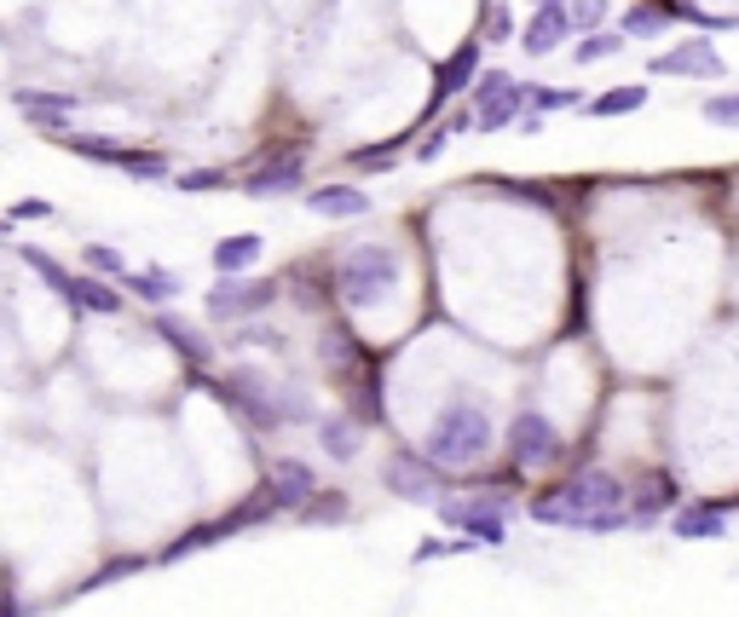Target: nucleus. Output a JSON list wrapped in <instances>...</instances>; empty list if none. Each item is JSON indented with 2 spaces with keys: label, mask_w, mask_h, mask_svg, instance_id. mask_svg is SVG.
<instances>
[{
  "label": "nucleus",
  "mask_w": 739,
  "mask_h": 617,
  "mask_svg": "<svg viewBox=\"0 0 739 617\" xmlns=\"http://www.w3.org/2000/svg\"><path fill=\"white\" fill-rule=\"evenodd\" d=\"M630 502H635V520H642V525H647V520H659V513L676 502V479H670V473H647V479L635 485V497H630Z\"/></svg>",
  "instance_id": "obj_21"
},
{
  "label": "nucleus",
  "mask_w": 739,
  "mask_h": 617,
  "mask_svg": "<svg viewBox=\"0 0 739 617\" xmlns=\"http://www.w3.org/2000/svg\"><path fill=\"white\" fill-rule=\"evenodd\" d=\"M318 358L330 364V369H347V364H359V358H364V346L353 341V329L330 323V329H324V335H318Z\"/></svg>",
  "instance_id": "obj_25"
},
{
  "label": "nucleus",
  "mask_w": 739,
  "mask_h": 617,
  "mask_svg": "<svg viewBox=\"0 0 739 617\" xmlns=\"http://www.w3.org/2000/svg\"><path fill=\"white\" fill-rule=\"evenodd\" d=\"M394 283H399V249H387V242H359L336 260V289L347 306H364L370 295L394 289Z\"/></svg>",
  "instance_id": "obj_5"
},
{
  "label": "nucleus",
  "mask_w": 739,
  "mask_h": 617,
  "mask_svg": "<svg viewBox=\"0 0 739 617\" xmlns=\"http://www.w3.org/2000/svg\"><path fill=\"white\" fill-rule=\"evenodd\" d=\"M121 283H128V289H133L139 300H151V306H162V300H168V295L179 289V277H174V272H162V265H145V272H128Z\"/></svg>",
  "instance_id": "obj_27"
},
{
  "label": "nucleus",
  "mask_w": 739,
  "mask_h": 617,
  "mask_svg": "<svg viewBox=\"0 0 739 617\" xmlns=\"http://www.w3.org/2000/svg\"><path fill=\"white\" fill-rule=\"evenodd\" d=\"M485 35H491V40H508V35H515V17H508V7H491Z\"/></svg>",
  "instance_id": "obj_41"
},
{
  "label": "nucleus",
  "mask_w": 739,
  "mask_h": 617,
  "mask_svg": "<svg viewBox=\"0 0 739 617\" xmlns=\"http://www.w3.org/2000/svg\"><path fill=\"white\" fill-rule=\"evenodd\" d=\"M665 29H670V12H647V7L624 12V35H635V40H659Z\"/></svg>",
  "instance_id": "obj_33"
},
{
  "label": "nucleus",
  "mask_w": 739,
  "mask_h": 617,
  "mask_svg": "<svg viewBox=\"0 0 739 617\" xmlns=\"http://www.w3.org/2000/svg\"><path fill=\"white\" fill-rule=\"evenodd\" d=\"M266 497H272L278 513H301L306 502L318 497V473L306 462H278L272 473H266Z\"/></svg>",
  "instance_id": "obj_11"
},
{
  "label": "nucleus",
  "mask_w": 739,
  "mask_h": 617,
  "mask_svg": "<svg viewBox=\"0 0 739 617\" xmlns=\"http://www.w3.org/2000/svg\"><path fill=\"white\" fill-rule=\"evenodd\" d=\"M439 462L434 456H410V450H399L394 462H387V490H394V497H404V502H445L439 497V479L445 473H434Z\"/></svg>",
  "instance_id": "obj_8"
},
{
  "label": "nucleus",
  "mask_w": 739,
  "mask_h": 617,
  "mask_svg": "<svg viewBox=\"0 0 739 617\" xmlns=\"http://www.w3.org/2000/svg\"><path fill=\"white\" fill-rule=\"evenodd\" d=\"M520 98H531V87L526 81H515V75H503V70H485L480 81H474V105H480V128L485 133H497L508 116L520 110Z\"/></svg>",
  "instance_id": "obj_9"
},
{
  "label": "nucleus",
  "mask_w": 739,
  "mask_h": 617,
  "mask_svg": "<svg viewBox=\"0 0 739 617\" xmlns=\"http://www.w3.org/2000/svg\"><path fill=\"white\" fill-rule=\"evenodd\" d=\"M705 121H716V128H739V93L705 98Z\"/></svg>",
  "instance_id": "obj_36"
},
{
  "label": "nucleus",
  "mask_w": 739,
  "mask_h": 617,
  "mask_svg": "<svg viewBox=\"0 0 739 617\" xmlns=\"http://www.w3.org/2000/svg\"><path fill=\"white\" fill-rule=\"evenodd\" d=\"M508 502H515V485H485V490H474V497H445L439 502V520L450 525V531H462V537H474V543H485V548H503V537H508Z\"/></svg>",
  "instance_id": "obj_4"
},
{
  "label": "nucleus",
  "mask_w": 739,
  "mask_h": 617,
  "mask_svg": "<svg viewBox=\"0 0 739 617\" xmlns=\"http://www.w3.org/2000/svg\"><path fill=\"white\" fill-rule=\"evenodd\" d=\"M538 7H566V0H538Z\"/></svg>",
  "instance_id": "obj_45"
},
{
  "label": "nucleus",
  "mask_w": 739,
  "mask_h": 617,
  "mask_svg": "<svg viewBox=\"0 0 739 617\" xmlns=\"http://www.w3.org/2000/svg\"><path fill=\"white\" fill-rule=\"evenodd\" d=\"M301 520L306 525H341L347 520V497H341V490H318V497L301 508Z\"/></svg>",
  "instance_id": "obj_29"
},
{
  "label": "nucleus",
  "mask_w": 739,
  "mask_h": 617,
  "mask_svg": "<svg viewBox=\"0 0 739 617\" xmlns=\"http://www.w3.org/2000/svg\"><path fill=\"white\" fill-rule=\"evenodd\" d=\"M630 490L612 479V473L601 467H589V473H566L561 485H549L531 497V520L538 525H584L589 513H601V508H624Z\"/></svg>",
  "instance_id": "obj_2"
},
{
  "label": "nucleus",
  "mask_w": 739,
  "mask_h": 617,
  "mask_svg": "<svg viewBox=\"0 0 739 617\" xmlns=\"http://www.w3.org/2000/svg\"><path fill=\"white\" fill-rule=\"evenodd\" d=\"M728 508H739V502H693V508H682V513L670 520V531H676L682 543L723 537V531H728V520H723V513H728Z\"/></svg>",
  "instance_id": "obj_16"
},
{
  "label": "nucleus",
  "mask_w": 739,
  "mask_h": 617,
  "mask_svg": "<svg viewBox=\"0 0 739 617\" xmlns=\"http://www.w3.org/2000/svg\"><path fill=\"white\" fill-rule=\"evenodd\" d=\"M619 47H624V29H589L578 40V64H607Z\"/></svg>",
  "instance_id": "obj_28"
},
{
  "label": "nucleus",
  "mask_w": 739,
  "mask_h": 617,
  "mask_svg": "<svg viewBox=\"0 0 739 617\" xmlns=\"http://www.w3.org/2000/svg\"><path fill=\"white\" fill-rule=\"evenodd\" d=\"M174 185H179L185 197H197V191H225V185H232V174H225V168H185Z\"/></svg>",
  "instance_id": "obj_34"
},
{
  "label": "nucleus",
  "mask_w": 739,
  "mask_h": 617,
  "mask_svg": "<svg viewBox=\"0 0 739 617\" xmlns=\"http://www.w3.org/2000/svg\"><path fill=\"white\" fill-rule=\"evenodd\" d=\"M156 335H162V341H168V346H174V353H179L185 364H191V369H202V364H209V358H214V346H209V341H202V335H197V329H185L179 318H168V312H162V318H156Z\"/></svg>",
  "instance_id": "obj_20"
},
{
  "label": "nucleus",
  "mask_w": 739,
  "mask_h": 617,
  "mask_svg": "<svg viewBox=\"0 0 739 617\" xmlns=\"http://www.w3.org/2000/svg\"><path fill=\"white\" fill-rule=\"evenodd\" d=\"M81 260H87V272H98V277H128L133 265L121 260L110 242H87V249H81Z\"/></svg>",
  "instance_id": "obj_32"
},
{
  "label": "nucleus",
  "mask_w": 739,
  "mask_h": 617,
  "mask_svg": "<svg viewBox=\"0 0 739 617\" xmlns=\"http://www.w3.org/2000/svg\"><path fill=\"white\" fill-rule=\"evenodd\" d=\"M572 35V17H566V7H538V17L526 24V52H549V47H561V40Z\"/></svg>",
  "instance_id": "obj_19"
},
{
  "label": "nucleus",
  "mask_w": 739,
  "mask_h": 617,
  "mask_svg": "<svg viewBox=\"0 0 739 617\" xmlns=\"http://www.w3.org/2000/svg\"><path fill=\"white\" fill-rule=\"evenodd\" d=\"M47 139H58L70 156H81V162H110V168H121V162L133 156V145H121V139H110V133H75V128H58V133H47Z\"/></svg>",
  "instance_id": "obj_15"
},
{
  "label": "nucleus",
  "mask_w": 739,
  "mask_h": 617,
  "mask_svg": "<svg viewBox=\"0 0 739 617\" xmlns=\"http://www.w3.org/2000/svg\"><path fill=\"white\" fill-rule=\"evenodd\" d=\"M266 306H278V283L272 277H220L209 289V318L220 323H237V318H255Z\"/></svg>",
  "instance_id": "obj_6"
},
{
  "label": "nucleus",
  "mask_w": 739,
  "mask_h": 617,
  "mask_svg": "<svg viewBox=\"0 0 739 617\" xmlns=\"http://www.w3.org/2000/svg\"><path fill=\"white\" fill-rule=\"evenodd\" d=\"M642 105H647V87H607V93H595L589 105H584V116L612 121V116H630V110H642Z\"/></svg>",
  "instance_id": "obj_23"
},
{
  "label": "nucleus",
  "mask_w": 739,
  "mask_h": 617,
  "mask_svg": "<svg viewBox=\"0 0 739 617\" xmlns=\"http://www.w3.org/2000/svg\"><path fill=\"white\" fill-rule=\"evenodd\" d=\"M647 70H653V75H723L728 64L716 58L711 40H688V47H676V52H665V58H647Z\"/></svg>",
  "instance_id": "obj_13"
},
{
  "label": "nucleus",
  "mask_w": 739,
  "mask_h": 617,
  "mask_svg": "<svg viewBox=\"0 0 739 617\" xmlns=\"http://www.w3.org/2000/svg\"><path fill=\"white\" fill-rule=\"evenodd\" d=\"M191 387H209V393L232 410V416H243L255 427V434H278L283 422H313V399L301 393V387H272L260 376V369H232L225 381H209L202 369H191L185 376Z\"/></svg>",
  "instance_id": "obj_1"
},
{
  "label": "nucleus",
  "mask_w": 739,
  "mask_h": 617,
  "mask_svg": "<svg viewBox=\"0 0 739 617\" xmlns=\"http://www.w3.org/2000/svg\"><path fill=\"white\" fill-rule=\"evenodd\" d=\"M260 254H266V242H260L255 232H237V237L214 242V272H220V277H243Z\"/></svg>",
  "instance_id": "obj_18"
},
{
  "label": "nucleus",
  "mask_w": 739,
  "mask_h": 617,
  "mask_svg": "<svg viewBox=\"0 0 739 617\" xmlns=\"http://www.w3.org/2000/svg\"><path fill=\"white\" fill-rule=\"evenodd\" d=\"M359 434H364L359 422H324L318 444H324V456H330V462H353L359 456Z\"/></svg>",
  "instance_id": "obj_26"
},
{
  "label": "nucleus",
  "mask_w": 739,
  "mask_h": 617,
  "mask_svg": "<svg viewBox=\"0 0 739 617\" xmlns=\"http://www.w3.org/2000/svg\"><path fill=\"white\" fill-rule=\"evenodd\" d=\"M445 139H450V121H445L439 133H427V139H422V145H417V162H434V156L445 151Z\"/></svg>",
  "instance_id": "obj_44"
},
{
  "label": "nucleus",
  "mask_w": 739,
  "mask_h": 617,
  "mask_svg": "<svg viewBox=\"0 0 739 617\" xmlns=\"http://www.w3.org/2000/svg\"><path fill=\"white\" fill-rule=\"evenodd\" d=\"M17 110H24L40 133H58L81 110V98L75 93H52V87H17Z\"/></svg>",
  "instance_id": "obj_12"
},
{
  "label": "nucleus",
  "mask_w": 739,
  "mask_h": 617,
  "mask_svg": "<svg viewBox=\"0 0 739 617\" xmlns=\"http://www.w3.org/2000/svg\"><path fill=\"white\" fill-rule=\"evenodd\" d=\"M7 219H12V225H17V219H52V202H40V197H30V202H17V209H12Z\"/></svg>",
  "instance_id": "obj_42"
},
{
  "label": "nucleus",
  "mask_w": 739,
  "mask_h": 617,
  "mask_svg": "<svg viewBox=\"0 0 739 617\" xmlns=\"http://www.w3.org/2000/svg\"><path fill=\"white\" fill-rule=\"evenodd\" d=\"M531 98H538V110H566V105H584V93L578 87H531Z\"/></svg>",
  "instance_id": "obj_38"
},
{
  "label": "nucleus",
  "mask_w": 739,
  "mask_h": 617,
  "mask_svg": "<svg viewBox=\"0 0 739 617\" xmlns=\"http://www.w3.org/2000/svg\"><path fill=\"white\" fill-rule=\"evenodd\" d=\"M491 444H497V427H491L485 404L474 399H450L439 410V422L427 427V456L439 467H474Z\"/></svg>",
  "instance_id": "obj_3"
},
{
  "label": "nucleus",
  "mask_w": 739,
  "mask_h": 617,
  "mask_svg": "<svg viewBox=\"0 0 739 617\" xmlns=\"http://www.w3.org/2000/svg\"><path fill=\"white\" fill-rule=\"evenodd\" d=\"M145 566H151L145 554H121V560H110L105 571H93V578L81 583L75 594H93V589H105V583H116V578H133V571H145Z\"/></svg>",
  "instance_id": "obj_31"
},
{
  "label": "nucleus",
  "mask_w": 739,
  "mask_h": 617,
  "mask_svg": "<svg viewBox=\"0 0 739 617\" xmlns=\"http://www.w3.org/2000/svg\"><path fill=\"white\" fill-rule=\"evenodd\" d=\"M601 0H578V12H572V24H578V29H595V24H601Z\"/></svg>",
  "instance_id": "obj_43"
},
{
  "label": "nucleus",
  "mask_w": 739,
  "mask_h": 617,
  "mask_svg": "<svg viewBox=\"0 0 739 617\" xmlns=\"http://www.w3.org/2000/svg\"><path fill=\"white\" fill-rule=\"evenodd\" d=\"M232 346H266V353H283V335L272 323H249L243 335H232Z\"/></svg>",
  "instance_id": "obj_37"
},
{
  "label": "nucleus",
  "mask_w": 739,
  "mask_h": 617,
  "mask_svg": "<svg viewBox=\"0 0 739 617\" xmlns=\"http://www.w3.org/2000/svg\"><path fill=\"white\" fill-rule=\"evenodd\" d=\"M306 209L324 214V219H364L370 214V197L359 185H318L313 197H306Z\"/></svg>",
  "instance_id": "obj_17"
},
{
  "label": "nucleus",
  "mask_w": 739,
  "mask_h": 617,
  "mask_svg": "<svg viewBox=\"0 0 739 617\" xmlns=\"http://www.w3.org/2000/svg\"><path fill=\"white\" fill-rule=\"evenodd\" d=\"M17 254L30 260V272H35L40 283H47V289H52L58 300H70V295H75V277H70V272H64V265H58L47 249H35V242H17Z\"/></svg>",
  "instance_id": "obj_22"
},
{
  "label": "nucleus",
  "mask_w": 739,
  "mask_h": 617,
  "mask_svg": "<svg viewBox=\"0 0 739 617\" xmlns=\"http://www.w3.org/2000/svg\"><path fill=\"white\" fill-rule=\"evenodd\" d=\"M301 174H306V156L283 151V156H266V168H255L249 179H243V191L249 197H278V191H295Z\"/></svg>",
  "instance_id": "obj_14"
},
{
  "label": "nucleus",
  "mask_w": 739,
  "mask_h": 617,
  "mask_svg": "<svg viewBox=\"0 0 739 617\" xmlns=\"http://www.w3.org/2000/svg\"><path fill=\"white\" fill-rule=\"evenodd\" d=\"M474 81H480V40H462V47H457V52H450L445 64L434 70V105L422 110V121H427V116H439V110L450 105V98H457L462 87H474Z\"/></svg>",
  "instance_id": "obj_10"
},
{
  "label": "nucleus",
  "mask_w": 739,
  "mask_h": 617,
  "mask_svg": "<svg viewBox=\"0 0 739 617\" xmlns=\"http://www.w3.org/2000/svg\"><path fill=\"white\" fill-rule=\"evenodd\" d=\"M474 537H457V543H445V537H427V543H417V566H427V560H445V554H462Z\"/></svg>",
  "instance_id": "obj_39"
},
{
  "label": "nucleus",
  "mask_w": 739,
  "mask_h": 617,
  "mask_svg": "<svg viewBox=\"0 0 739 617\" xmlns=\"http://www.w3.org/2000/svg\"><path fill=\"white\" fill-rule=\"evenodd\" d=\"M561 450H566V439L554 434V422L538 416V410H526V416L508 422V456H515L520 467H554Z\"/></svg>",
  "instance_id": "obj_7"
},
{
  "label": "nucleus",
  "mask_w": 739,
  "mask_h": 617,
  "mask_svg": "<svg viewBox=\"0 0 739 617\" xmlns=\"http://www.w3.org/2000/svg\"><path fill=\"white\" fill-rule=\"evenodd\" d=\"M353 404H359V422H370V427H382V422H387V404H382V376H376V369L364 376V387L353 393Z\"/></svg>",
  "instance_id": "obj_30"
},
{
  "label": "nucleus",
  "mask_w": 739,
  "mask_h": 617,
  "mask_svg": "<svg viewBox=\"0 0 739 617\" xmlns=\"http://www.w3.org/2000/svg\"><path fill=\"white\" fill-rule=\"evenodd\" d=\"M121 174H133V179H168V156H162V151H133L128 162H121Z\"/></svg>",
  "instance_id": "obj_35"
},
{
  "label": "nucleus",
  "mask_w": 739,
  "mask_h": 617,
  "mask_svg": "<svg viewBox=\"0 0 739 617\" xmlns=\"http://www.w3.org/2000/svg\"><path fill=\"white\" fill-rule=\"evenodd\" d=\"M70 306H81V312H98V318H110V312H121V295L110 289L105 277H75V295H70Z\"/></svg>",
  "instance_id": "obj_24"
},
{
  "label": "nucleus",
  "mask_w": 739,
  "mask_h": 617,
  "mask_svg": "<svg viewBox=\"0 0 739 617\" xmlns=\"http://www.w3.org/2000/svg\"><path fill=\"white\" fill-rule=\"evenodd\" d=\"M353 168H359V174H387V168H394V145L359 151V156H353Z\"/></svg>",
  "instance_id": "obj_40"
}]
</instances>
